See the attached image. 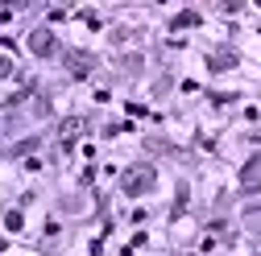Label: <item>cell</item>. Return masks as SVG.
I'll use <instances>...</instances> for the list:
<instances>
[{
  "label": "cell",
  "mask_w": 261,
  "mask_h": 256,
  "mask_svg": "<svg viewBox=\"0 0 261 256\" xmlns=\"http://www.w3.org/2000/svg\"><path fill=\"white\" fill-rule=\"evenodd\" d=\"M149 186H153V170L149 166H137V170L124 174V190H128V195H145Z\"/></svg>",
  "instance_id": "6da1fadb"
},
{
  "label": "cell",
  "mask_w": 261,
  "mask_h": 256,
  "mask_svg": "<svg viewBox=\"0 0 261 256\" xmlns=\"http://www.w3.org/2000/svg\"><path fill=\"white\" fill-rule=\"evenodd\" d=\"M29 46H34L38 54H46V50H50L54 42H50V34H34V38H29Z\"/></svg>",
  "instance_id": "7a4b0ae2"
},
{
  "label": "cell",
  "mask_w": 261,
  "mask_h": 256,
  "mask_svg": "<svg viewBox=\"0 0 261 256\" xmlns=\"http://www.w3.org/2000/svg\"><path fill=\"white\" fill-rule=\"evenodd\" d=\"M79 128H83L79 120H67V124H62V141H75V137H79Z\"/></svg>",
  "instance_id": "3957f363"
},
{
  "label": "cell",
  "mask_w": 261,
  "mask_h": 256,
  "mask_svg": "<svg viewBox=\"0 0 261 256\" xmlns=\"http://www.w3.org/2000/svg\"><path fill=\"white\" fill-rule=\"evenodd\" d=\"M71 71H75V75H83V71H91V58H71Z\"/></svg>",
  "instance_id": "277c9868"
}]
</instances>
